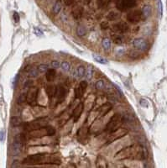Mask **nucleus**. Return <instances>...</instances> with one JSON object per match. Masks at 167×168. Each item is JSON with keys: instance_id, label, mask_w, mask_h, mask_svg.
<instances>
[{"instance_id": "29", "label": "nucleus", "mask_w": 167, "mask_h": 168, "mask_svg": "<svg viewBox=\"0 0 167 168\" xmlns=\"http://www.w3.org/2000/svg\"><path fill=\"white\" fill-rule=\"evenodd\" d=\"M158 9H159V15L160 18L163 16V4L161 0H158Z\"/></svg>"}, {"instance_id": "39", "label": "nucleus", "mask_w": 167, "mask_h": 168, "mask_svg": "<svg viewBox=\"0 0 167 168\" xmlns=\"http://www.w3.org/2000/svg\"><path fill=\"white\" fill-rule=\"evenodd\" d=\"M51 66H53V68H58L60 66V63L57 61H53L51 62Z\"/></svg>"}, {"instance_id": "27", "label": "nucleus", "mask_w": 167, "mask_h": 168, "mask_svg": "<svg viewBox=\"0 0 167 168\" xmlns=\"http://www.w3.org/2000/svg\"><path fill=\"white\" fill-rule=\"evenodd\" d=\"M129 56L132 59H138L140 56V54L136 51H131L129 53Z\"/></svg>"}, {"instance_id": "3", "label": "nucleus", "mask_w": 167, "mask_h": 168, "mask_svg": "<svg viewBox=\"0 0 167 168\" xmlns=\"http://www.w3.org/2000/svg\"><path fill=\"white\" fill-rule=\"evenodd\" d=\"M46 125H48V118L47 117H41V118H36L33 121L26 123L25 124V129L29 132L32 130L43 128Z\"/></svg>"}, {"instance_id": "20", "label": "nucleus", "mask_w": 167, "mask_h": 168, "mask_svg": "<svg viewBox=\"0 0 167 168\" xmlns=\"http://www.w3.org/2000/svg\"><path fill=\"white\" fill-rule=\"evenodd\" d=\"M46 93L48 95V98L50 99H51L55 94V88H54L53 86H47L46 87Z\"/></svg>"}, {"instance_id": "14", "label": "nucleus", "mask_w": 167, "mask_h": 168, "mask_svg": "<svg viewBox=\"0 0 167 168\" xmlns=\"http://www.w3.org/2000/svg\"><path fill=\"white\" fill-rule=\"evenodd\" d=\"M134 44V46L138 49V50H140V51H145L148 49V43L142 38H137L134 40L133 42Z\"/></svg>"}, {"instance_id": "31", "label": "nucleus", "mask_w": 167, "mask_h": 168, "mask_svg": "<svg viewBox=\"0 0 167 168\" xmlns=\"http://www.w3.org/2000/svg\"><path fill=\"white\" fill-rule=\"evenodd\" d=\"M38 73H39V71L38 69L36 70V69H31L30 71H29V77H32V78H35V77H37L38 76Z\"/></svg>"}, {"instance_id": "32", "label": "nucleus", "mask_w": 167, "mask_h": 168, "mask_svg": "<svg viewBox=\"0 0 167 168\" xmlns=\"http://www.w3.org/2000/svg\"><path fill=\"white\" fill-rule=\"evenodd\" d=\"M113 40H114V42L117 44V45H120V44H122V42H123V39L122 38L119 36V35H115V36H114L113 37Z\"/></svg>"}, {"instance_id": "8", "label": "nucleus", "mask_w": 167, "mask_h": 168, "mask_svg": "<svg viewBox=\"0 0 167 168\" xmlns=\"http://www.w3.org/2000/svg\"><path fill=\"white\" fill-rule=\"evenodd\" d=\"M143 16L144 15H143L142 10L136 9V10H134V11L128 13L126 19L129 22L132 23V24H137L143 19Z\"/></svg>"}, {"instance_id": "36", "label": "nucleus", "mask_w": 167, "mask_h": 168, "mask_svg": "<svg viewBox=\"0 0 167 168\" xmlns=\"http://www.w3.org/2000/svg\"><path fill=\"white\" fill-rule=\"evenodd\" d=\"M96 88H98V89H102L103 88V87H104V83H103V81H98V82H97V83H96Z\"/></svg>"}, {"instance_id": "23", "label": "nucleus", "mask_w": 167, "mask_h": 168, "mask_svg": "<svg viewBox=\"0 0 167 168\" xmlns=\"http://www.w3.org/2000/svg\"><path fill=\"white\" fill-rule=\"evenodd\" d=\"M61 10V2L58 0V1L55 2V5H54L53 12H54L55 14H58V13H60Z\"/></svg>"}, {"instance_id": "18", "label": "nucleus", "mask_w": 167, "mask_h": 168, "mask_svg": "<svg viewBox=\"0 0 167 168\" xmlns=\"http://www.w3.org/2000/svg\"><path fill=\"white\" fill-rule=\"evenodd\" d=\"M10 124L13 127H18L22 124V119L19 117L13 116L10 119Z\"/></svg>"}, {"instance_id": "33", "label": "nucleus", "mask_w": 167, "mask_h": 168, "mask_svg": "<svg viewBox=\"0 0 167 168\" xmlns=\"http://www.w3.org/2000/svg\"><path fill=\"white\" fill-rule=\"evenodd\" d=\"M61 67H62V69L65 71V72H68L69 70H70V67H71V66L70 64L67 62H63L62 63H61Z\"/></svg>"}, {"instance_id": "6", "label": "nucleus", "mask_w": 167, "mask_h": 168, "mask_svg": "<svg viewBox=\"0 0 167 168\" xmlns=\"http://www.w3.org/2000/svg\"><path fill=\"white\" fill-rule=\"evenodd\" d=\"M136 4L137 0H117L116 8L121 12H125L136 6Z\"/></svg>"}, {"instance_id": "44", "label": "nucleus", "mask_w": 167, "mask_h": 168, "mask_svg": "<svg viewBox=\"0 0 167 168\" xmlns=\"http://www.w3.org/2000/svg\"><path fill=\"white\" fill-rule=\"evenodd\" d=\"M91 0H85V2H86V3H90Z\"/></svg>"}, {"instance_id": "4", "label": "nucleus", "mask_w": 167, "mask_h": 168, "mask_svg": "<svg viewBox=\"0 0 167 168\" xmlns=\"http://www.w3.org/2000/svg\"><path fill=\"white\" fill-rule=\"evenodd\" d=\"M55 134V129L51 125H46L43 128L29 131V135L33 138H41L44 136H52Z\"/></svg>"}, {"instance_id": "11", "label": "nucleus", "mask_w": 167, "mask_h": 168, "mask_svg": "<svg viewBox=\"0 0 167 168\" xmlns=\"http://www.w3.org/2000/svg\"><path fill=\"white\" fill-rule=\"evenodd\" d=\"M87 88H88V82L86 81L81 82L79 86L75 89V98H81L82 97V95L84 94Z\"/></svg>"}, {"instance_id": "16", "label": "nucleus", "mask_w": 167, "mask_h": 168, "mask_svg": "<svg viewBox=\"0 0 167 168\" xmlns=\"http://www.w3.org/2000/svg\"><path fill=\"white\" fill-rule=\"evenodd\" d=\"M71 14H72V16L75 19H80L82 17V14H83V8L82 7L75 8L71 11Z\"/></svg>"}, {"instance_id": "35", "label": "nucleus", "mask_w": 167, "mask_h": 168, "mask_svg": "<svg viewBox=\"0 0 167 168\" xmlns=\"http://www.w3.org/2000/svg\"><path fill=\"white\" fill-rule=\"evenodd\" d=\"M34 33L37 35V36H41V35H43L44 34H43V32L39 29V28H37V27H35L34 28Z\"/></svg>"}, {"instance_id": "43", "label": "nucleus", "mask_w": 167, "mask_h": 168, "mask_svg": "<svg viewBox=\"0 0 167 168\" xmlns=\"http://www.w3.org/2000/svg\"><path fill=\"white\" fill-rule=\"evenodd\" d=\"M88 75H87V77H88V78H89L90 79L91 78H92V68H88V73H87Z\"/></svg>"}, {"instance_id": "17", "label": "nucleus", "mask_w": 167, "mask_h": 168, "mask_svg": "<svg viewBox=\"0 0 167 168\" xmlns=\"http://www.w3.org/2000/svg\"><path fill=\"white\" fill-rule=\"evenodd\" d=\"M46 74H45V77H46V80H47V82H53L54 81V79L55 78V74H56V72H55V69H48L47 70V72H45Z\"/></svg>"}, {"instance_id": "37", "label": "nucleus", "mask_w": 167, "mask_h": 168, "mask_svg": "<svg viewBox=\"0 0 167 168\" xmlns=\"http://www.w3.org/2000/svg\"><path fill=\"white\" fill-rule=\"evenodd\" d=\"M25 100H26V95L25 94H22V95L19 98V99H18V103H19V104H22V103H24Z\"/></svg>"}, {"instance_id": "41", "label": "nucleus", "mask_w": 167, "mask_h": 168, "mask_svg": "<svg viewBox=\"0 0 167 168\" xmlns=\"http://www.w3.org/2000/svg\"><path fill=\"white\" fill-rule=\"evenodd\" d=\"M74 1H75V0H64V3L65 5L70 6V5H71V4L74 3Z\"/></svg>"}, {"instance_id": "26", "label": "nucleus", "mask_w": 167, "mask_h": 168, "mask_svg": "<svg viewBox=\"0 0 167 168\" xmlns=\"http://www.w3.org/2000/svg\"><path fill=\"white\" fill-rule=\"evenodd\" d=\"M103 46L105 50H109L110 46H111V41L110 39L108 38H105L103 40Z\"/></svg>"}, {"instance_id": "25", "label": "nucleus", "mask_w": 167, "mask_h": 168, "mask_svg": "<svg viewBox=\"0 0 167 168\" xmlns=\"http://www.w3.org/2000/svg\"><path fill=\"white\" fill-rule=\"evenodd\" d=\"M77 75H78V77H80V78L85 76V74H86V70H85V68H84L83 66H80L77 68Z\"/></svg>"}, {"instance_id": "13", "label": "nucleus", "mask_w": 167, "mask_h": 168, "mask_svg": "<svg viewBox=\"0 0 167 168\" xmlns=\"http://www.w3.org/2000/svg\"><path fill=\"white\" fill-rule=\"evenodd\" d=\"M112 108H113V106L110 103H105V104H102V106L97 110V113L98 114L99 117L105 116L107 114H108L110 112Z\"/></svg>"}, {"instance_id": "24", "label": "nucleus", "mask_w": 167, "mask_h": 168, "mask_svg": "<svg viewBox=\"0 0 167 168\" xmlns=\"http://www.w3.org/2000/svg\"><path fill=\"white\" fill-rule=\"evenodd\" d=\"M87 33L86 29L81 25H78L77 28V34L79 36H84Z\"/></svg>"}, {"instance_id": "10", "label": "nucleus", "mask_w": 167, "mask_h": 168, "mask_svg": "<svg viewBox=\"0 0 167 168\" xmlns=\"http://www.w3.org/2000/svg\"><path fill=\"white\" fill-rule=\"evenodd\" d=\"M55 98H56V101L57 104H61L65 98L66 96V90L64 87H62L61 85H58L55 88Z\"/></svg>"}, {"instance_id": "28", "label": "nucleus", "mask_w": 167, "mask_h": 168, "mask_svg": "<svg viewBox=\"0 0 167 168\" xmlns=\"http://www.w3.org/2000/svg\"><path fill=\"white\" fill-rule=\"evenodd\" d=\"M48 70V66L45 64H41L38 66V71L40 73H44V72H46Z\"/></svg>"}, {"instance_id": "38", "label": "nucleus", "mask_w": 167, "mask_h": 168, "mask_svg": "<svg viewBox=\"0 0 167 168\" xmlns=\"http://www.w3.org/2000/svg\"><path fill=\"white\" fill-rule=\"evenodd\" d=\"M108 28H109V24L108 21H103L101 24V29H107Z\"/></svg>"}, {"instance_id": "42", "label": "nucleus", "mask_w": 167, "mask_h": 168, "mask_svg": "<svg viewBox=\"0 0 167 168\" xmlns=\"http://www.w3.org/2000/svg\"><path fill=\"white\" fill-rule=\"evenodd\" d=\"M4 131L3 130H0V141H3L4 140Z\"/></svg>"}, {"instance_id": "7", "label": "nucleus", "mask_w": 167, "mask_h": 168, "mask_svg": "<svg viewBox=\"0 0 167 168\" xmlns=\"http://www.w3.org/2000/svg\"><path fill=\"white\" fill-rule=\"evenodd\" d=\"M128 133H129V131L127 129H123V128H118V129H115L114 131L109 133V136L108 138L106 145H109V144H111L115 141L121 139L122 137L125 136Z\"/></svg>"}, {"instance_id": "21", "label": "nucleus", "mask_w": 167, "mask_h": 168, "mask_svg": "<svg viewBox=\"0 0 167 168\" xmlns=\"http://www.w3.org/2000/svg\"><path fill=\"white\" fill-rule=\"evenodd\" d=\"M142 12H143V15H144V18L146 19L148 17L150 16L151 14V8L149 6V5H145L143 9H142Z\"/></svg>"}, {"instance_id": "30", "label": "nucleus", "mask_w": 167, "mask_h": 168, "mask_svg": "<svg viewBox=\"0 0 167 168\" xmlns=\"http://www.w3.org/2000/svg\"><path fill=\"white\" fill-rule=\"evenodd\" d=\"M108 2H109V0H97L98 5L99 8H103L104 6H106L108 4Z\"/></svg>"}, {"instance_id": "1", "label": "nucleus", "mask_w": 167, "mask_h": 168, "mask_svg": "<svg viewBox=\"0 0 167 168\" xmlns=\"http://www.w3.org/2000/svg\"><path fill=\"white\" fill-rule=\"evenodd\" d=\"M61 163V160L59 154H48V153H38L34 155H28L24 159L23 164L26 165H45V164H53V165H60Z\"/></svg>"}, {"instance_id": "12", "label": "nucleus", "mask_w": 167, "mask_h": 168, "mask_svg": "<svg viewBox=\"0 0 167 168\" xmlns=\"http://www.w3.org/2000/svg\"><path fill=\"white\" fill-rule=\"evenodd\" d=\"M113 30L118 33H126L129 30V26L126 22H119L113 26Z\"/></svg>"}, {"instance_id": "2", "label": "nucleus", "mask_w": 167, "mask_h": 168, "mask_svg": "<svg viewBox=\"0 0 167 168\" xmlns=\"http://www.w3.org/2000/svg\"><path fill=\"white\" fill-rule=\"evenodd\" d=\"M147 156V153L144 148L140 145H131L124 148L123 150L119 151L116 153L115 158L118 161L132 159V160H144Z\"/></svg>"}, {"instance_id": "9", "label": "nucleus", "mask_w": 167, "mask_h": 168, "mask_svg": "<svg viewBox=\"0 0 167 168\" xmlns=\"http://www.w3.org/2000/svg\"><path fill=\"white\" fill-rule=\"evenodd\" d=\"M39 89L37 88H31L26 94V101L30 105H34L37 101Z\"/></svg>"}, {"instance_id": "34", "label": "nucleus", "mask_w": 167, "mask_h": 168, "mask_svg": "<svg viewBox=\"0 0 167 168\" xmlns=\"http://www.w3.org/2000/svg\"><path fill=\"white\" fill-rule=\"evenodd\" d=\"M13 19L15 23H19V19H20V18H19V14L17 13L16 11H14V12H13Z\"/></svg>"}, {"instance_id": "22", "label": "nucleus", "mask_w": 167, "mask_h": 168, "mask_svg": "<svg viewBox=\"0 0 167 168\" xmlns=\"http://www.w3.org/2000/svg\"><path fill=\"white\" fill-rule=\"evenodd\" d=\"M93 59H94L97 62H98V63H100V64L105 65L108 63V60H107V59L103 58V57L100 56H98V55H94V56H93Z\"/></svg>"}, {"instance_id": "19", "label": "nucleus", "mask_w": 167, "mask_h": 168, "mask_svg": "<svg viewBox=\"0 0 167 168\" xmlns=\"http://www.w3.org/2000/svg\"><path fill=\"white\" fill-rule=\"evenodd\" d=\"M107 18L110 21H114V20H117L120 18V14L118 12H115V11H111V12L108 13Z\"/></svg>"}, {"instance_id": "15", "label": "nucleus", "mask_w": 167, "mask_h": 168, "mask_svg": "<svg viewBox=\"0 0 167 168\" xmlns=\"http://www.w3.org/2000/svg\"><path fill=\"white\" fill-rule=\"evenodd\" d=\"M83 109H84V104L83 103H80V104L77 105V107L75 108L73 113H72V117H73V120L74 122L76 123L79 120V118H81V115L83 112Z\"/></svg>"}, {"instance_id": "40", "label": "nucleus", "mask_w": 167, "mask_h": 168, "mask_svg": "<svg viewBox=\"0 0 167 168\" xmlns=\"http://www.w3.org/2000/svg\"><path fill=\"white\" fill-rule=\"evenodd\" d=\"M140 104H141L142 107H144V108H147L148 107V102L145 100V99H141L140 100Z\"/></svg>"}, {"instance_id": "5", "label": "nucleus", "mask_w": 167, "mask_h": 168, "mask_svg": "<svg viewBox=\"0 0 167 168\" xmlns=\"http://www.w3.org/2000/svg\"><path fill=\"white\" fill-rule=\"evenodd\" d=\"M122 123V116L119 114H116L110 118L108 123L105 127V131L108 133H111L115 129H118Z\"/></svg>"}]
</instances>
